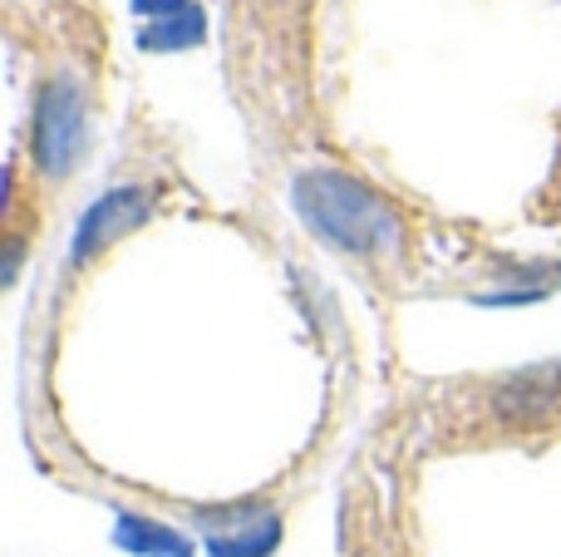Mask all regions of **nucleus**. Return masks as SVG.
Returning a JSON list of instances; mask_svg holds the SVG:
<instances>
[{
    "instance_id": "f257e3e1",
    "label": "nucleus",
    "mask_w": 561,
    "mask_h": 557,
    "mask_svg": "<svg viewBox=\"0 0 561 557\" xmlns=\"http://www.w3.org/2000/svg\"><path fill=\"white\" fill-rule=\"evenodd\" d=\"M561 444V355L513 371H473L409 380L394 400L389 469L419 474L424 464L463 454H547Z\"/></svg>"
},
{
    "instance_id": "f03ea898",
    "label": "nucleus",
    "mask_w": 561,
    "mask_h": 557,
    "mask_svg": "<svg viewBox=\"0 0 561 557\" xmlns=\"http://www.w3.org/2000/svg\"><path fill=\"white\" fill-rule=\"evenodd\" d=\"M296 213L375 292L409 296L424 286L434 247L419 232L414 213H404L375 183L320 168V173H306L296 183Z\"/></svg>"
},
{
    "instance_id": "7ed1b4c3",
    "label": "nucleus",
    "mask_w": 561,
    "mask_h": 557,
    "mask_svg": "<svg viewBox=\"0 0 561 557\" xmlns=\"http://www.w3.org/2000/svg\"><path fill=\"white\" fill-rule=\"evenodd\" d=\"M394 474V499L379 493V484L369 479V469H355L345 479V499H340V557H424L414 538L409 509L399 499V479Z\"/></svg>"
},
{
    "instance_id": "20e7f679",
    "label": "nucleus",
    "mask_w": 561,
    "mask_h": 557,
    "mask_svg": "<svg viewBox=\"0 0 561 557\" xmlns=\"http://www.w3.org/2000/svg\"><path fill=\"white\" fill-rule=\"evenodd\" d=\"M527 217H533L537 227H561V158L552 163V178L542 183V193L527 203Z\"/></svg>"
}]
</instances>
